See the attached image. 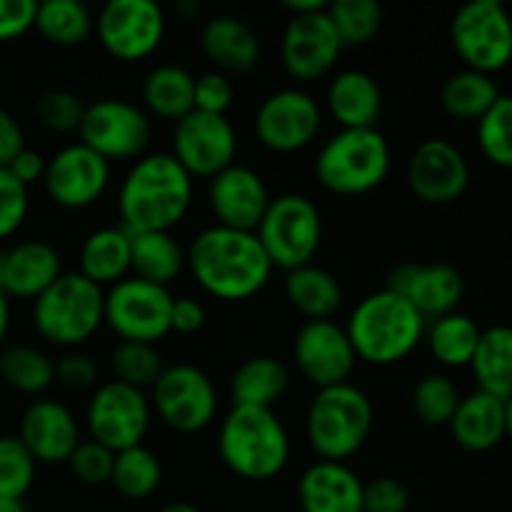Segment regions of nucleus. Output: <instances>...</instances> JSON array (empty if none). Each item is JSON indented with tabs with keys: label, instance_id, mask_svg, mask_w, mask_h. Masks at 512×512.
Returning a JSON list of instances; mask_svg holds the SVG:
<instances>
[{
	"label": "nucleus",
	"instance_id": "1",
	"mask_svg": "<svg viewBox=\"0 0 512 512\" xmlns=\"http://www.w3.org/2000/svg\"><path fill=\"white\" fill-rule=\"evenodd\" d=\"M195 178L170 150H148L133 160L118 188V218L130 233H155L183 223L193 205Z\"/></svg>",
	"mask_w": 512,
	"mask_h": 512
},
{
	"label": "nucleus",
	"instance_id": "2",
	"mask_svg": "<svg viewBox=\"0 0 512 512\" xmlns=\"http://www.w3.org/2000/svg\"><path fill=\"white\" fill-rule=\"evenodd\" d=\"M185 255L195 283L218 300L253 298L268 285L275 268L255 230H235L218 223L198 230Z\"/></svg>",
	"mask_w": 512,
	"mask_h": 512
},
{
	"label": "nucleus",
	"instance_id": "3",
	"mask_svg": "<svg viewBox=\"0 0 512 512\" xmlns=\"http://www.w3.org/2000/svg\"><path fill=\"white\" fill-rule=\"evenodd\" d=\"M345 330L358 360L385 368L400 363L420 348L428 320L403 295L380 288L355 303Z\"/></svg>",
	"mask_w": 512,
	"mask_h": 512
},
{
	"label": "nucleus",
	"instance_id": "4",
	"mask_svg": "<svg viewBox=\"0 0 512 512\" xmlns=\"http://www.w3.org/2000/svg\"><path fill=\"white\" fill-rule=\"evenodd\" d=\"M218 453L230 473L253 483H265L283 473L293 443L273 408L230 405L220 420Z\"/></svg>",
	"mask_w": 512,
	"mask_h": 512
},
{
	"label": "nucleus",
	"instance_id": "5",
	"mask_svg": "<svg viewBox=\"0 0 512 512\" xmlns=\"http://www.w3.org/2000/svg\"><path fill=\"white\" fill-rule=\"evenodd\" d=\"M393 168V150L380 128H338L315 153V180L333 195H365Z\"/></svg>",
	"mask_w": 512,
	"mask_h": 512
},
{
	"label": "nucleus",
	"instance_id": "6",
	"mask_svg": "<svg viewBox=\"0 0 512 512\" xmlns=\"http://www.w3.org/2000/svg\"><path fill=\"white\" fill-rule=\"evenodd\" d=\"M375 425L373 400L355 383L315 390L305 410V440L320 460L345 463L368 443Z\"/></svg>",
	"mask_w": 512,
	"mask_h": 512
},
{
	"label": "nucleus",
	"instance_id": "7",
	"mask_svg": "<svg viewBox=\"0 0 512 512\" xmlns=\"http://www.w3.org/2000/svg\"><path fill=\"white\" fill-rule=\"evenodd\" d=\"M33 328L43 340L63 350H78L105 325V288L78 270H65L33 300Z\"/></svg>",
	"mask_w": 512,
	"mask_h": 512
},
{
	"label": "nucleus",
	"instance_id": "8",
	"mask_svg": "<svg viewBox=\"0 0 512 512\" xmlns=\"http://www.w3.org/2000/svg\"><path fill=\"white\" fill-rule=\"evenodd\" d=\"M270 263L295 270L313 263L323 243V215L305 193H280L270 200L263 220L255 228Z\"/></svg>",
	"mask_w": 512,
	"mask_h": 512
},
{
	"label": "nucleus",
	"instance_id": "9",
	"mask_svg": "<svg viewBox=\"0 0 512 512\" xmlns=\"http://www.w3.org/2000/svg\"><path fill=\"white\" fill-rule=\"evenodd\" d=\"M450 43L465 68L498 73L512 63V15L500 0H470L450 20Z\"/></svg>",
	"mask_w": 512,
	"mask_h": 512
},
{
	"label": "nucleus",
	"instance_id": "10",
	"mask_svg": "<svg viewBox=\"0 0 512 512\" xmlns=\"http://www.w3.org/2000/svg\"><path fill=\"white\" fill-rule=\"evenodd\" d=\"M323 120V105L310 90L285 85L260 100L253 115V130L263 148L273 153H298L318 140Z\"/></svg>",
	"mask_w": 512,
	"mask_h": 512
},
{
	"label": "nucleus",
	"instance_id": "11",
	"mask_svg": "<svg viewBox=\"0 0 512 512\" xmlns=\"http://www.w3.org/2000/svg\"><path fill=\"white\" fill-rule=\"evenodd\" d=\"M80 143L113 160H138L150 150L153 118L143 105L125 98H98L85 105Z\"/></svg>",
	"mask_w": 512,
	"mask_h": 512
},
{
	"label": "nucleus",
	"instance_id": "12",
	"mask_svg": "<svg viewBox=\"0 0 512 512\" xmlns=\"http://www.w3.org/2000/svg\"><path fill=\"white\" fill-rule=\"evenodd\" d=\"M173 300L170 288L128 275L105 288V325L120 340L155 345L173 333Z\"/></svg>",
	"mask_w": 512,
	"mask_h": 512
},
{
	"label": "nucleus",
	"instance_id": "13",
	"mask_svg": "<svg viewBox=\"0 0 512 512\" xmlns=\"http://www.w3.org/2000/svg\"><path fill=\"white\" fill-rule=\"evenodd\" d=\"M150 418H153L150 395L115 378L103 380L90 393L85 405V428L90 438L103 443L113 453L143 445V438L150 430Z\"/></svg>",
	"mask_w": 512,
	"mask_h": 512
},
{
	"label": "nucleus",
	"instance_id": "14",
	"mask_svg": "<svg viewBox=\"0 0 512 512\" xmlns=\"http://www.w3.org/2000/svg\"><path fill=\"white\" fill-rule=\"evenodd\" d=\"M218 390L213 378L193 363L165 365L150 388V405L158 418L178 433H200L218 415Z\"/></svg>",
	"mask_w": 512,
	"mask_h": 512
},
{
	"label": "nucleus",
	"instance_id": "15",
	"mask_svg": "<svg viewBox=\"0 0 512 512\" xmlns=\"http://www.w3.org/2000/svg\"><path fill=\"white\" fill-rule=\"evenodd\" d=\"M165 23V10L155 0H108L95 15V33L105 53L133 63L160 48Z\"/></svg>",
	"mask_w": 512,
	"mask_h": 512
},
{
	"label": "nucleus",
	"instance_id": "16",
	"mask_svg": "<svg viewBox=\"0 0 512 512\" xmlns=\"http://www.w3.org/2000/svg\"><path fill=\"white\" fill-rule=\"evenodd\" d=\"M170 153L193 178H213L235 163L238 130L228 115L190 110L173 125Z\"/></svg>",
	"mask_w": 512,
	"mask_h": 512
},
{
	"label": "nucleus",
	"instance_id": "17",
	"mask_svg": "<svg viewBox=\"0 0 512 512\" xmlns=\"http://www.w3.org/2000/svg\"><path fill=\"white\" fill-rule=\"evenodd\" d=\"M110 168L103 155L85 143H65L48 158L43 188L58 208L83 210L98 203L110 185Z\"/></svg>",
	"mask_w": 512,
	"mask_h": 512
},
{
	"label": "nucleus",
	"instance_id": "18",
	"mask_svg": "<svg viewBox=\"0 0 512 512\" xmlns=\"http://www.w3.org/2000/svg\"><path fill=\"white\" fill-rule=\"evenodd\" d=\"M405 183L428 205H450L470 188V163L448 138H425L405 163Z\"/></svg>",
	"mask_w": 512,
	"mask_h": 512
},
{
	"label": "nucleus",
	"instance_id": "19",
	"mask_svg": "<svg viewBox=\"0 0 512 512\" xmlns=\"http://www.w3.org/2000/svg\"><path fill=\"white\" fill-rule=\"evenodd\" d=\"M293 360L298 373L315 390L350 383L358 355L345 325L328 320H305L293 340Z\"/></svg>",
	"mask_w": 512,
	"mask_h": 512
},
{
	"label": "nucleus",
	"instance_id": "20",
	"mask_svg": "<svg viewBox=\"0 0 512 512\" xmlns=\"http://www.w3.org/2000/svg\"><path fill=\"white\" fill-rule=\"evenodd\" d=\"M343 43H340L328 8L305 15H290L280 38V58L290 78L298 83L328 78L338 65Z\"/></svg>",
	"mask_w": 512,
	"mask_h": 512
},
{
	"label": "nucleus",
	"instance_id": "21",
	"mask_svg": "<svg viewBox=\"0 0 512 512\" xmlns=\"http://www.w3.org/2000/svg\"><path fill=\"white\" fill-rule=\"evenodd\" d=\"M205 200H208V208L218 225L235 230H255L273 195L258 170L235 160L233 165L208 178Z\"/></svg>",
	"mask_w": 512,
	"mask_h": 512
},
{
	"label": "nucleus",
	"instance_id": "22",
	"mask_svg": "<svg viewBox=\"0 0 512 512\" xmlns=\"http://www.w3.org/2000/svg\"><path fill=\"white\" fill-rule=\"evenodd\" d=\"M385 288L403 295L425 320L455 313L465 298V278L450 263H400L388 273Z\"/></svg>",
	"mask_w": 512,
	"mask_h": 512
},
{
	"label": "nucleus",
	"instance_id": "23",
	"mask_svg": "<svg viewBox=\"0 0 512 512\" xmlns=\"http://www.w3.org/2000/svg\"><path fill=\"white\" fill-rule=\"evenodd\" d=\"M18 438L33 455L35 463L45 465L68 463L73 450L83 440L80 438V423L73 410L53 398L33 400L23 410Z\"/></svg>",
	"mask_w": 512,
	"mask_h": 512
},
{
	"label": "nucleus",
	"instance_id": "24",
	"mask_svg": "<svg viewBox=\"0 0 512 512\" xmlns=\"http://www.w3.org/2000/svg\"><path fill=\"white\" fill-rule=\"evenodd\" d=\"M63 273V258L48 240H20L0 250V288L8 298L35 300Z\"/></svg>",
	"mask_w": 512,
	"mask_h": 512
},
{
	"label": "nucleus",
	"instance_id": "25",
	"mask_svg": "<svg viewBox=\"0 0 512 512\" xmlns=\"http://www.w3.org/2000/svg\"><path fill=\"white\" fill-rule=\"evenodd\" d=\"M363 478L348 463L315 460L298 478L303 512H363Z\"/></svg>",
	"mask_w": 512,
	"mask_h": 512
},
{
	"label": "nucleus",
	"instance_id": "26",
	"mask_svg": "<svg viewBox=\"0 0 512 512\" xmlns=\"http://www.w3.org/2000/svg\"><path fill=\"white\" fill-rule=\"evenodd\" d=\"M200 48L220 73H248L263 58L260 35L248 20L233 13L210 15L200 28Z\"/></svg>",
	"mask_w": 512,
	"mask_h": 512
},
{
	"label": "nucleus",
	"instance_id": "27",
	"mask_svg": "<svg viewBox=\"0 0 512 512\" xmlns=\"http://www.w3.org/2000/svg\"><path fill=\"white\" fill-rule=\"evenodd\" d=\"M383 105V88L368 70L345 68L328 78L325 110L340 128H378Z\"/></svg>",
	"mask_w": 512,
	"mask_h": 512
},
{
	"label": "nucleus",
	"instance_id": "28",
	"mask_svg": "<svg viewBox=\"0 0 512 512\" xmlns=\"http://www.w3.org/2000/svg\"><path fill=\"white\" fill-rule=\"evenodd\" d=\"M448 428L463 450L488 453L505 440V400L473 390L463 395Z\"/></svg>",
	"mask_w": 512,
	"mask_h": 512
},
{
	"label": "nucleus",
	"instance_id": "29",
	"mask_svg": "<svg viewBox=\"0 0 512 512\" xmlns=\"http://www.w3.org/2000/svg\"><path fill=\"white\" fill-rule=\"evenodd\" d=\"M130 245H133V233L120 223L95 228L80 245L78 273L100 288L120 283L130 275V253H133Z\"/></svg>",
	"mask_w": 512,
	"mask_h": 512
},
{
	"label": "nucleus",
	"instance_id": "30",
	"mask_svg": "<svg viewBox=\"0 0 512 512\" xmlns=\"http://www.w3.org/2000/svg\"><path fill=\"white\" fill-rule=\"evenodd\" d=\"M290 368L275 355H253L230 375V403L248 408H273L290 388Z\"/></svg>",
	"mask_w": 512,
	"mask_h": 512
},
{
	"label": "nucleus",
	"instance_id": "31",
	"mask_svg": "<svg viewBox=\"0 0 512 512\" xmlns=\"http://www.w3.org/2000/svg\"><path fill=\"white\" fill-rule=\"evenodd\" d=\"M143 108L150 118L178 123L195 110V75L180 63H160L143 80Z\"/></svg>",
	"mask_w": 512,
	"mask_h": 512
},
{
	"label": "nucleus",
	"instance_id": "32",
	"mask_svg": "<svg viewBox=\"0 0 512 512\" xmlns=\"http://www.w3.org/2000/svg\"><path fill=\"white\" fill-rule=\"evenodd\" d=\"M285 298L308 320H328L343 308L345 290L330 270L308 263L285 273Z\"/></svg>",
	"mask_w": 512,
	"mask_h": 512
},
{
	"label": "nucleus",
	"instance_id": "33",
	"mask_svg": "<svg viewBox=\"0 0 512 512\" xmlns=\"http://www.w3.org/2000/svg\"><path fill=\"white\" fill-rule=\"evenodd\" d=\"M133 253H130V275L148 283L170 288L188 268V255L180 240L170 230L155 233H133Z\"/></svg>",
	"mask_w": 512,
	"mask_h": 512
},
{
	"label": "nucleus",
	"instance_id": "34",
	"mask_svg": "<svg viewBox=\"0 0 512 512\" xmlns=\"http://www.w3.org/2000/svg\"><path fill=\"white\" fill-rule=\"evenodd\" d=\"M470 370L478 390L508 400L512 395V325H493L480 333Z\"/></svg>",
	"mask_w": 512,
	"mask_h": 512
},
{
	"label": "nucleus",
	"instance_id": "35",
	"mask_svg": "<svg viewBox=\"0 0 512 512\" xmlns=\"http://www.w3.org/2000/svg\"><path fill=\"white\" fill-rule=\"evenodd\" d=\"M480 333L483 330H480V325L470 315L455 310V313L443 315V318H435L428 325L423 343H428L430 353H433V358L443 368H470Z\"/></svg>",
	"mask_w": 512,
	"mask_h": 512
},
{
	"label": "nucleus",
	"instance_id": "36",
	"mask_svg": "<svg viewBox=\"0 0 512 512\" xmlns=\"http://www.w3.org/2000/svg\"><path fill=\"white\" fill-rule=\"evenodd\" d=\"M500 88L493 75L463 68L450 75L440 90V103L445 113L455 120H473L478 123L500 98Z\"/></svg>",
	"mask_w": 512,
	"mask_h": 512
},
{
	"label": "nucleus",
	"instance_id": "37",
	"mask_svg": "<svg viewBox=\"0 0 512 512\" xmlns=\"http://www.w3.org/2000/svg\"><path fill=\"white\" fill-rule=\"evenodd\" d=\"M35 28L48 43L75 48L93 35L95 18L83 0H43L35 13Z\"/></svg>",
	"mask_w": 512,
	"mask_h": 512
},
{
	"label": "nucleus",
	"instance_id": "38",
	"mask_svg": "<svg viewBox=\"0 0 512 512\" xmlns=\"http://www.w3.org/2000/svg\"><path fill=\"white\" fill-rule=\"evenodd\" d=\"M160 483H163V465L153 450L145 445H133L115 453L110 485L125 500L150 498L160 488Z\"/></svg>",
	"mask_w": 512,
	"mask_h": 512
},
{
	"label": "nucleus",
	"instance_id": "39",
	"mask_svg": "<svg viewBox=\"0 0 512 512\" xmlns=\"http://www.w3.org/2000/svg\"><path fill=\"white\" fill-rule=\"evenodd\" d=\"M0 378L18 393H45L55 383V360L33 345H8L0 350Z\"/></svg>",
	"mask_w": 512,
	"mask_h": 512
},
{
	"label": "nucleus",
	"instance_id": "40",
	"mask_svg": "<svg viewBox=\"0 0 512 512\" xmlns=\"http://www.w3.org/2000/svg\"><path fill=\"white\" fill-rule=\"evenodd\" d=\"M460 400H463V393H460L458 383L448 373L423 375L413 385V393H410L413 413L418 415L420 423L430 425V428H445V425H450Z\"/></svg>",
	"mask_w": 512,
	"mask_h": 512
},
{
	"label": "nucleus",
	"instance_id": "41",
	"mask_svg": "<svg viewBox=\"0 0 512 512\" xmlns=\"http://www.w3.org/2000/svg\"><path fill=\"white\" fill-rule=\"evenodd\" d=\"M328 15L343 48L368 45L383 28V8L378 0H333Z\"/></svg>",
	"mask_w": 512,
	"mask_h": 512
},
{
	"label": "nucleus",
	"instance_id": "42",
	"mask_svg": "<svg viewBox=\"0 0 512 512\" xmlns=\"http://www.w3.org/2000/svg\"><path fill=\"white\" fill-rule=\"evenodd\" d=\"M110 370H113L115 380H120V383L150 390L165 370V363L155 345L118 340V345L110 353Z\"/></svg>",
	"mask_w": 512,
	"mask_h": 512
},
{
	"label": "nucleus",
	"instance_id": "43",
	"mask_svg": "<svg viewBox=\"0 0 512 512\" xmlns=\"http://www.w3.org/2000/svg\"><path fill=\"white\" fill-rule=\"evenodd\" d=\"M480 153L498 168L512 170V95H500L493 108L478 120Z\"/></svg>",
	"mask_w": 512,
	"mask_h": 512
},
{
	"label": "nucleus",
	"instance_id": "44",
	"mask_svg": "<svg viewBox=\"0 0 512 512\" xmlns=\"http://www.w3.org/2000/svg\"><path fill=\"white\" fill-rule=\"evenodd\" d=\"M38 463L18 435H0V498L23 500L30 493Z\"/></svg>",
	"mask_w": 512,
	"mask_h": 512
},
{
	"label": "nucleus",
	"instance_id": "45",
	"mask_svg": "<svg viewBox=\"0 0 512 512\" xmlns=\"http://www.w3.org/2000/svg\"><path fill=\"white\" fill-rule=\"evenodd\" d=\"M83 98L68 88H50L35 100V118L50 133H78L85 113Z\"/></svg>",
	"mask_w": 512,
	"mask_h": 512
},
{
	"label": "nucleus",
	"instance_id": "46",
	"mask_svg": "<svg viewBox=\"0 0 512 512\" xmlns=\"http://www.w3.org/2000/svg\"><path fill=\"white\" fill-rule=\"evenodd\" d=\"M113 463L115 453L110 448H105L98 440L88 438L80 440L78 448L73 450V455L68 458V468L73 473V478L78 483L88 485V488H100V485L110 483V475H113Z\"/></svg>",
	"mask_w": 512,
	"mask_h": 512
},
{
	"label": "nucleus",
	"instance_id": "47",
	"mask_svg": "<svg viewBox=\"0 0 512 512\" xmlns=\"http://www.w3.org/2000/svg\"><path fill=\"white\" fill-rule=\"evenodd\" d=\"M30 193L8 168H0V240L23 228L28 218Z\"/></svg>",
	"mask_w": 512,
	"mask_h": 512
},
{
	"label": "nucleus",
	"instance_id": "48",
	"mask_svg": "<svg viewBox=\"0 0 512 512\" xmlns=\"http://www.w3.org/2000/svg\"><path fill=\"white\" fill-rule=\"evenodd\" d=\"M55 383L68 390H90L100 385V365L93 355L83 350H65L55 360Z\"/></svg>",
	"mask_w": 512,
	"mask_h": 512
},
{
	"label": "nucleus",
	"instance_id": "49",
	"mask_svg": "<svg viewBox=\"0 0 512 512\" xmlns=\"http://www.w3.org/2000/svg\"><path fill=\"white\" fill-rule=\"evenodd\" d=\"M410 490L393 475H378L363 485V512H408Z\"/></svg>",
	"mask_w": 512,
	"mask_h": 512
},
{
	"label": "nucleus",
	"instance_id": "50",
	"mask_svg": "<svg viewBox=\"0 0 512 512\" xmlns=\"http://www.w3.org/2000/svg\"><path fill=\"white\" fill-rule=\"evenodd\" d=\"M233 100L235 85L228 73H220V70L213 68L195 78V110L228 115Z\"/></svg>",
	"mask_w": 512,
	"mask_h": 512
},
{
	"label": "nucleus",
	"instance_id": "51",
	"mask_svg": "<svg viewBox=\"0 0 512 512\" xmlns=\"http://www.w3.org/2000/svg\"><path fill=\"white\" fill-rule=\"evenodd\" d=\"M35 0H0V40H13L35 28Z\"/></svg>",
	"mask_w": 512,
	"mask_h": 512
},
{
	"label": "nucleus",
	"instance_id": "52",
	"mask_svg": "<svg viewBox=\"0 0 512 512\" xmlns=\"http://www.w3.org/2000/svg\"><path fill=\"white\" fill-rule=\"evenodd\" d=\"M205 320H208V313H205V305L200 303L198 298L180 295V298L173 300L170 325H173L175 333H183V335L198 333V330L205 325Z\"/></svg>",
	"mask_w": 512,
	"mask_h": 512
},
{
	"label": "nucleus",
	"instance_id": "53",
	"mask_svg": "<svg viewBox=\"0 0 512 512\" xmlns=\"http://www.w3.org/2000/svg\"><path fill=\"white\" fill-rule=\"evenodd\" d=\"M25 148L23 125L10 110L0 108V168H8L15 155Z\"/></svg>",
	"mask_w": 512,
	"mask_h": 512
},
{
	"label": "nucleus",
	"instance_id": "54",
	"mask_svg": "<svg viewBox=\"0 0 512 512\" xmlns=\"http://www.w3.org/2000/svg\"><path fill=\"white\" fill-rule=\"evenodd\" d=\"M45 165H48V158H45L40 150H33L25 145V148L15 155L13 163L8 165V170L25 185V188H30L33 183H43Z\"/></svg>",
	"mask_w": 512,
	"mask_h": 512
},
{
	"label": "nucleus",
	"instance_id": "55",
	"mask_svg": "<svg viewBox=\"0 0 512 512\" xmlns=\"http://www.w3.org/2000/svg\"><path fill=\"white\" fill-rule=\"evenodd\" d=\"M285 10H290V15H305L315 13V10L328 8V0H285Z\"/></svg>",
	"mask_w": 512,
	"mask_h": 512
},
{
	"label": "nucleus",
	"instance_id": "56",
	"mask_svg": "<svg viewBox=\"0 0 512 512\" xmlns=\"http://www.w3.org/2000/svg\"><path fill=\"white\" fill-rule=\"evenodd\" d=\"M8 330H10V298L5 295V290L0 288V345H3Z\"/></svg>",
	"mask_w": 512,
	"mask_h": 512
},
{
	"label": "nucleus",
	"instance_id": "57",
	"mask_svg": "<svg viewBox=\"0 0 512 512\" xmlns=\"http://www.w3.org/2000/svg\"><path fill=\"white\" fill-rule=\"evenodd\" d=\"M158 512H200L193 503H185V500H175V503L163 505Z\"/></svg>",
	"mask_w": 512,
	"mask_h": 512
},
{
	"label": "nucleus",
	"instance_id": "58",
	"mask_svg": "<svg viewBox=\"0 0 512 512\" xmlns=\"http://www.w3.org/2000/svg\"><path fill=\"white\" fill-rule=\"evenodd\" d=\"M0 512H28L23 500H5L0 498Z\"/></svg>",
	"mask_w": 512,
	"mask_h": 512
},
{
	"label": "nucleus",
	"instance_id": "59",
	"mask_svg": "<svg viewBox=\"0 0 512 512\" xmlns=\"http://www.w3.org/2000/svg\"><path fill=\"white\" fill-rule=\"evenodd\" d=\"M505 438L512 440V395L505 400Z\"/></svg>",
	"mask_w": 512,
	"mask_h": 512
}]
</instances>
